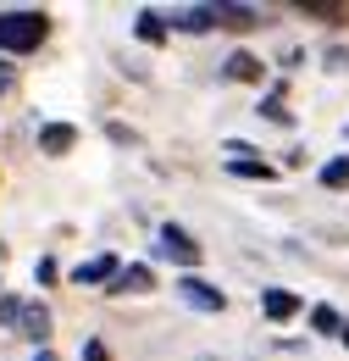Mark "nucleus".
I'll list each match as a JSON object with an SVG mask.
<instances>
[{"instance_id": "nucleus-14", "label": "nucleus", "mask_w": 349, "mask_h": 361, "mask_svg": "<svg viewBox=\"0 0 349 361\" xmlns=\"http://www.w3.org/2000/svg\"><path fill=\"white\" fill-rule=\"evenodd\" d=\"M227 167H233L239 178H261V183H272V178H277V167H266V161H250V156H233Z\"/></svg>"}, {"instance_id": "nucleus-3", "label": "nucleus", "mask_w": 349, "mask_h": 361, "mask_svg": "<svg viewBox=\"0 0 349 361\" xmlns=\"http://www.w3.org/2000/svg\"><path fill=\"white\" fill-rule=\"evenodd\" d=\"M172 289H177V300H183V306H194V312H227V295H222L217 283L194 278V272H189V278H177Z\"/></svg>"}, {"instance_id": "nucleus-16", "label": "nucleus", "mask_w": 349, "mask_h": 361, "mask_svg": "<svg viewBox=\"0 0 349 361\" xmlns=\"http://www.w3.org/2000/svg\"><path fill=\"white\" fill-rule=\"evenodd\" d=\"M300 11H305V17H327V23H344L349 17L344 6H327V0H300Z\"/></svg>"}, {"instance_id": "nucleus-2", "label": "nucleus", "mask_w": 349, "mask_h": 361, "mask_svg": "<svg viewBox=\"0 0 349 361\" xmlns=\"http://www.w3.org/2000/svg\"><path fill=\"white\" fill-rule=\"evenodd\" d=\"M156 256H167V262H177V267H200V239L189 233V228H177V223H161L156 228Z\"/></svg>"}, {"instance_id": "nucleus-19", "label": "nucleus", "mask_w": 349, "mask_h": 361, "mask_svg": "<svg viewBox=\"0 0 349 361\" xmlns=\"http://www.w3.org/2000/svg\"><path fill=\"white\" fill-rule=\"evenodd\" d=\"M34 278H39V283H56V278H61V267H56L50 256H39V267H34Z\"/></svg>"}, {"instance_id": "nucleus-12", "label": "nucleus", "mask_w": 349, "mask_h": 361, "mask_svg": "<svg viewBox=\"0 0 349 361\" xmlns=\"http://www.w3.org/2000/svg\"><path fill=\"white\" fill-rule=\"evenodd\" d=\"M261 312L272 317V322H288V317L300 312V295H288V289H266V295H261Z\"/></svg>"}, {"instance_id": "nucleus-11", "label": "nucleus", "mask_w": 349, "mask_h": 361, "mask_svg": "<svg viewBox=\"0 0 349 361\" xmlns=\"http://www.w3.org/2000/svg\"><path fill=\"white\" fill-rule=\"evenodd\" d=\"M133 34H139L144 45H167V34H172V23H167L161 11H150V6H144V11L133 17Z\"/></svg>"}, {"instance_id": "nucleus-18", "label": "nucleus", "mask_w": 349, "mask_h": 361, "mask_svg": "<svg viewBox=\"0 0 349 361\" xmlns=\"http://www.w3.org/2000/svg\"><path fill=\"white\" fill-rule=\"evenodd\" d=\"M23 306H28V300H17V295H0V322H6V328H17V322H23Z\"/></svg>"}, {"instance_id": "nucleus-20", "label": "nucleus", "mask_w": 349, "mask_h": 361, "mask_svg": "<svg viewBox=\"0 0 349 361\" xmlns=\"http://www.w3.org/2000/svg\"><path fill=\"white\" fill-rule=\"evenodd\" d=\"M84 361H111V350H106L100 339H84Z\"/></svg>"}, {"instance_id": "nucleus-10", "label": "nucleus", "mask_w": 349, "mask_h": 361, "mask_svg": "<svg viewBox=\"0 0 349 361\" xmlns=\"http://www.w3.org/2000/svg\"><path fill=\"white\" fill-rule=\"evenodd\" d=\"M211 6H217V28H233V34H244V28L261 23L255 6H227V0H211Z\"/></svg>"}, {"instance_id": "nucleus-22", "label": "nucleus", "mask_w": 349, "mask_h": 361, "mask_svg": "<svg viewBox=\"0 0 349 361\" xmlns=\"http://www.w3.org/2000/svg\"><path fill=\"white\" fill-rule=\"evenodd\" d=\"M34 361H56V350H34Z\"/></svg>"}, {"instance_id": "nucleus-8", "label": "nucleus", "mask_w": 349, "mask_h": 361, "mask_svg": "<svg viewBox=\"0 0 349 361\" xmlns=\"http://www.w3.org/2000/svg\"><path fill=\"white\" fill-rule=\"evenodd\" d=\"M167 23L183 28V34H205V28H217V6H183V11H172Z\"/></svg>"}, {"instance_id": "nucleus-15", "label": "nucleus", "mask_w": 349, "mask_h": 361, "mask_svg": "<svg viewBox=\"0 0 349 361\" xmlns=\"http://www.w3.org/2000/svg\"><path fill=\"white\" fill-rule=\"evenodd\" d=\"M322 183H327V189H349V156H333V161L322 167Z\"/></svg>"}, {"instance_id": "nucleus-6", "label": "nucleus", "mask_w": 349, "mask_h": 361, "mask_svg": "<svg viewBox=\"0 0 349 361\" xmlns=\"http://www.w3.org/2000/svg\"><path fill=\"white\" fill-rule=\"evenodd\" d=\"M117 272H122V262H117V256H89V262H78V267H72V283H111Z\"/></svg>"}, {"instance_id": "nucleus-5", "label": "nucleus", "mask_w": 349, "mask_h": 361, "mask_svg": "<svg viewBox=\"0 0 349 361\" xmlns=\"http://www.w3.org/2000/svg\"><path fill=\"white\" fill-rule=\"evenodd\" d=\"M150 289H156V272L144 262H133V267H122L111 278V295H150Z\"/></svg>"}, {"instance_id": "nucleus-9", "label": "nucleus", "mask_w": 349, "mask_h": 361, "mask_svg": "<svg viewBox=\"0 0 349 361\" xmlns=\"http://www.w3.org/2000/svg\"><path fill=\"white\" fill-rule=\"evenodd\" d=\"M17 328H23V339H34V345L44 350V339H50V306L28 300V306H23V322H17Z\"/></svg>"}, {"instance_id": "nucleus-17", "label": "nucleus", "mask_w": 349, "mask_h": 361, "mask_svg": "<svg viewBox=\"0 0 349 361\" xmlns=\"http://www.w3.org/2000/svg\"><path fill=\"white\" fill-rule=\"evenodd\" d=\"M310 328H316V334H344V322H338L333 306H316V312H310Z\"/></svg>"}, {"instance_id": "nucleus-13", "label": "nucleus", "mask_w": 349, "mask_h": 361, "mask_svg": "<svg viewBox=\"0 0 349 361\" xmlns=\"http://www.w3.org/2000/svg\"><path fill=\"white\" fill-rule=\"evenodd\" d=\"M261 117H266V123H283V128L294 123V111L283 106V84H272V94H266V100H261Z\"/></svg>"}, {"instance_id": "nucleus-23", "label": "nucleus", "mask_w": 349, "mask_h": 361, "mask_svg": "<svg viewBox=\"0 0 349 361\" xmlns=\"http://www.w3.org/2000/svg\"><path fill=\"white\" fill-rule=\"evenodd\" d=\"M338 339H344V345H349V322H344V334H338Z\"/></svg>"}, {"instance_id": "nucleus-7", "label": "nucleus", "mask_w": 349, "mask_h": 361, "mask_svg": "<svg viewBox=\"0 0 349 361\" xmlns=\"http://www.w3.org/2000/svg\"><path fill=\"white\" fill-rule=\"evenodd\" d=\"M72 145H78V128H72V123H44L39 128V150L44 156H67Z\"/></svg>"}, {"instance_id": "nucleus-1", "label": "nucleus", "mask_w": 349, "mask_h": 361, "mask_svg": "<svg viewBox=\"0 0 349 361\" xmlns=\"http://www.w3.org/2000/svg\"><path fill=\"white\" fill-rule=\"evenodd\" d=\"M44 39H50V11H39V6H17V11H0V50H6V56L39 50Z\"/></svg>"}, {"instance_id": "nucleus-4", "label": "nucleus", "mask_w": 349, "mask_h": 361, "mask_svg": "<svg viewBox=\"0 0 349 361\" xmlns=\"http://www.w3.org/2000/svg\"><path fill=\"white\" fill-rule=\"evenodd\" d=\"M222 73H227L233 84H261V78H266V61H261V56H250V50H233V56L222 61Z\"/></svg>"}, {"instance_id": "nucleus-21", "label": "nucleus", "mask_w": 349, "mask_h": 361, "mask_svg": "<svg viewBox=\"0 0 349 361\" xmlns=\"http://www.w3.org/2000/svg\"><path fill=\"white\" fill-rule=\"evenodd\" d=\"M11 90V61H0V94Z\"/></svg>"}]
</instances>
